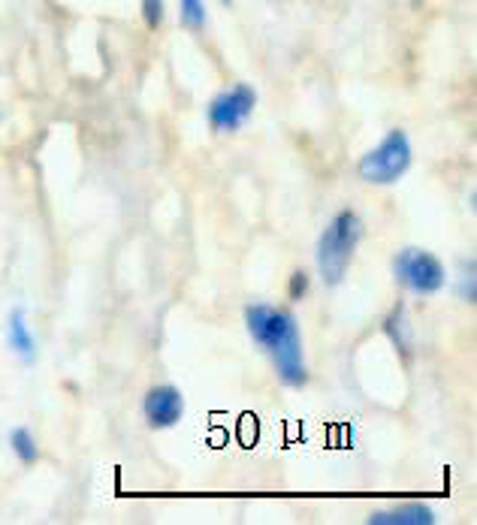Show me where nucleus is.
Here are the masks:
<instances>
[{
	"label": "nucleus",
	"instance_id": "obj_1",
	"mask_svg": "<svg viewBox=\"0 0 477 525\" xmlns=\"http://www.w3.org/2000/svg\"><path fill=\"white\" fill-rule=\"evenodd\" d=\"M245 323L251 338L266 350L269 360L275 363L278 381L284 387H305L308 384V369L302 360V335H299V323L287 308L278 305H266V302H254L245 308Z\"/></svg>",
	"mask_w": 477,
	"mask_h": 525
},
{
	"label": "nucleus",
	"instance_id": "obj_7",
	"mask_svg": "<svg viewBox=\"0 0 477 525\" xmlns=\"http://www.w3.org/2000/svg\"><path fill=\"white\" fill-rule=\"evenodd\" d=\"M432 522H435V510L420 501L399 504L393 510H378L369 516V525H432Z\"/></svg>",
	"mask_w": 477,
	"mask_h": 525
},
{
	"label": "nucleus",
	"instance_id": "obj_11",
	"mask_svg": "<svg viewBox=\"0 0 477 525\" xmlns=\"http://www.w3.org/2000/svg\"><path fill=\"white\" fill-rule=\"evenodd\" d=\"M182 7V22L191 28V31H200L206 25V7L203 0H179Z\"/></svg>",
	"mask_w": 477,
	"mask_h": 525
},
{
	"label": "nucleus",
	"instance_id": "obj_6",
	"mask_svg": "<svg viewBox=\"0 0 477 525\" xmlns=\"http://www.w3.org/2000/svg\"><path fill=\"white\" fill-rule=\"evenodd\" d=\"M145 420L151 429H170L182 420L185 414V396L176 387H151L142 402Z\"/></svg>",
	"mask_w": 477,
	"mask_h": 525
},
{
	"label": "nucleus",
	"instance_id": "obj_8",
	"mask_svg": "<svg viewBox=\"0 0 477 525\" xmlns=\"http://www.w3.org/2000/svg\"><path fill=\"white\" fill-rule=\"evenodd\" d=\"M7 341H10V347L16 350V354H19L25 363H34V357H37V341H34V335H31V329H28V323H25V311H22V308H16V311L10 314V320H7Z\"/></svg>",
	"mask_w": 477,
	"mask_h": 525
},
{
	"label": "nucleus",
	"instance_id": "obj_2",
	"mask_svg": "<svg viewBox=\"0 0 477 525\" xmlns=\"http://www.w3.org/2000/svg\"><path fill=\"white\" fill-rule=\"evenodd\" d=\"M363 221L357 212H339L330 227L321 233V239H317V251H314V260H317V272H321L324 284L336 287L342 284V278L348 275L351 269V260L363 242Z\"/></svg>",
	"mask_w": 477,
	"mask_h": 525
},
{
	"label": "nucleus",
	"instance_id": "obj_9",
	"mask_svg": "<svg viewBox=\"0 0 477 525\" xmlns=\"http://www.w3.org/2000/svg\"><path fill=\"white\" fill-rule=\"evenodd\" d=\"M384 332L390 335V341L402 350V354L408 357L411 354V347H414V338H411V323L405 317V305H396L384 323Z\"/></svg>",
	"mask_w": 477,
	"mask_h": 525
},
{
	"label": "nucleus",
	"instance_id": "obj_12",
	"mask_svg": "<svg viewBox=\"0 0 477 525\" xmlns=\"http://www.w3.org/2000/svg\"><path fill=\"white\" fill-rule=\"evenodd\" d=\"M164 0H142V19L148 28H161L164 22Z\"/></svg>",
	"mask_w": 477,
	"mask_h": 525
},
{
	"label": "nucleus",
	"instance_id": "obj_14",
	"mask_svg": "<svg viewBox=\"0 0 477 525\" xmlns=\"http://www.w3.org/2000/svg\"><path fill=\"white\" fill-rule=\"evenodd\" d=\"M287 293H290V299H293V302H299V299H305V293H308V275H305L302 269L290 275V284H287Z\"/></svg>",
	"mask_w": 477,
	"mask_h": 525
},
{
	"label": "nucleus",
	"instance_id": "obj_4",
	"mask_svg": "<svg viewBox=\"0 0 477 525\" xmlns=\"http://www.w3.org/2000/svg\"><path fill=\"white\" fill-rule=\"evenodd\" d=\"M393 275H396V281L405 290H411L417 296H435L447 284L444 263L435 254L423 251V248H405V251H399L396 260H393Z\"/></svg>",
	"mask_w": 477,
	"mask_h": 525
},
{
	"label": "nucleus",
	"instance_id": "obj_5",
	"mask_svg": "<svg viewBox=\"0 0 477 525\" xmlns=\"http://www.w3.org/2000/svg\"><path fill=\"white\" fill-rule=\"evenodd\" d=\"M254 106H257V91L251 85H233L209 103L206 121L215 133H233L251 118Z\"/></svg>",
	"mask_w": 477,
	"mask_h": 525
},
{
	"label": "nucleus",
	"instance_id": "obj_10",
	"mask_svg": "<svg viewBox=\"0 0 477 525\" xmlns=\"http://www.w3.org/2000/svg\"><path fill=\"white\" fill-rule=\"evenodd\" d=\"M10 447H13V453H16L25 465H34V462L40 459L37 441H34V435H31L28 429H13V435H10Z\"/></svg>",
	"mask_w": 477,
	"mask_h": 525
},
{
	"label": "nucleus",
	"instance_id": "obj_13",
	"mask_svg": "<svg viewBox=\"0 0 477 525\" xmlns=\"http://www.w3.org/2000/svg\"><path fill=\"white\" fill-rule=\"evenodd\" d=\"M459 293H462V299H468V302H474V296H477V290H474V260L462 263V281H459Z\"/></svg>",
	"mask_w": 477,
	"mask_h": 525
},
{
	"label": "nucleus",
	"instance_id": "obj_15",
	"mask_svg": "<svg viewBox=\"0 0 477 525\" xmlns=\"http://www.w3.org/2000/svg\"><path fill=\"white\" fill-rule=\"evenodd\" d=\"M224 4H230V0H224Z\"/></svg>",
	"mask_w": 477,
	"mask_h": 525
},
{
	"label": "nucleus",
	"instance_id": "obj_3",
	"mask_svg": "<svg viewBox=\"0 0 477 525\" xmlns=\"http://www.w3.org/2000/svg\"><path fill=\"white\" fill-rule=\"evenodd\" d=\"M414 151L405 130H390L372 151H366L357 163L360 179L369 185H396L411 169Z\"/></svg>",
	"mask_w": 477,
	"mask_h": 525
}]
</instances>
